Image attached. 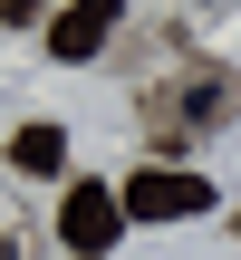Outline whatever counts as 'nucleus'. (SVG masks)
Here are the masks:
<instances>
[{"instance_id":"nucleus-2","label":"nucleus","mask_w":241,"mask_h":260,"mask_svg":"<svg viewBox=\"0 0 241 260\" xmlns=\"http://www.w3.org/2000/svg\"><path fill=\"white\" fill-rule=\"evenodd\" d=\"M116 232H126V193L97 183V174H77V183L58 193V241H68L77 260H106V251H116Z\"/></svg>"},{"instance_id":"nucleus-5","label":"nucleus","mask_w":241,"mask_h":260,"mask_svg":"<svg viewBox=\"0 0 241 260\" xmlns=\"http://www.w3.org/2000/svg\"><path fill=\"white\" fill-rule=\"evenodd\" d=\"M232 232H241V212H232Z\"/></svg>"},{"instance_id":"nucleus-4","label":"nucleus","mask_w":241,"mask_h":260,"mask_svg":"<svg viewBox=\"0 0 241 260\" xmlns=\"http://www.w3.org/2000/svg\"><path fill=\"white\" fill-rule=\"evenodd\" d=\"M10 164L39 174V183H77V174H68V125H48V116H29V125L10 135Z\"/></svg>"},{"instance_id":"nucleus-3","label":"nucleus","mask_w":241,"mask_h":260,"mask_svg":"<svg viewBox=\"0 0 241 260\" xmlns=\"http://www.w3.org/2000/svg\"><path fill=\"white\" fill-rule=\"evenodd\" d=\"M106 39H116V10H58V19H48V58H58V68H87Z\"/></svg>"},{"instance_id":"nucleus-1","label":"nucleus","mask_w":241,"mask_h":260,"mask_svg":"<svg viewBox=\"0 0 241 260\" xmlns=\"http://www.w3.org/2000/svg\"><path fill=\"white\" fill-rule=\"evenodd\" d=\"M116 193H126V222H193V212H213V183L193 164H135Z\"/></svg>"}]
</instances>
